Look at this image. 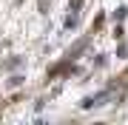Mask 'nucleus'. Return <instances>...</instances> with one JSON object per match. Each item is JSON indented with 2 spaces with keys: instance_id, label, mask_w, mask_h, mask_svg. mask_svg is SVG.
I'll list each match as a JSON object with an SVG mask.
<instances>
[{
  "instance_id": "obj_7",
  "label": "nucleus",
  "mask_w": 128,
  "mask_h": 125,
  "mask_svg": "<svg viewBox=\"0 0 128 125\" xmlns=\"http://www.w3.org/2000/svg\"><path fill=\"white\" fill-rule=\"evenodd\" d=\"M125 17H128V9H125V6H120V9L114 11V20L120 23V20H125Z\"/></svg>"
},
{
  "instance_id": "obj_11",
  "label": "nucleus",
  "mask_w": 128,
  "mask_h": 125,
  "mask_svg": "<svg viewBox=\"0 0 128 125\" xmlns=\"http://www.w3.org/2000/svg\"><path fill=\"white\" fill-rule=\"evenodd\" d=\"M105 63H108V60H105V54H100V57H97V60H94V65H97V68H102Z\"/></svg>"
},
{
  "instance_id": "obj_1",
  "label": "nucleus",
  "mask_w": 128,
  "mask_h": 125,
  "mask_svg": "<svg viewBox=\"0 0 128 125\" xmlns=\"http://www.w3.org/2000/svg\"><path fill=\"white\" fill-rule=\"evenodd\" d=\"M88 43H91V34H86V37H80V40H77V43H74V46L68 48V51H66V60H77V57L82 54V51L88 48Z\"/></svg>"
},
{
  "instance_id": "obj_5",
  "label": "nucleus",
  "mask_w": 128,
  "mask_h": 125,
  "mask_svg": "<svg viewBox=\"0 0 128 125\" xmlns=\"http://www.w3.org/2000/svg\"><path fill=\"white\" fill-rule=\"evenodd\" d=\"M102 26H105V14H97V17H94V23H91V34H97Z\"/></svg>"
},
{
  "instance_id": "obj_6",
  "label": "nucleus",
  "mask_w": 128,
  "mask_h": 125,
  "mask_svg": "<svg viewBox=\"0 0 128 125\" xmlns=\"http://www.w3.org/2000/svg\"><path fill=\"white\" fill-rule=\"evenodd\" d=\"M23 83H26V77H23V74H12V77H9V88H20Z\"/></svg>"
},
{
  "instance_id": "obj_3",
  "label": "nucleus",
  "mask_w": 128,
  "mask_h": 125,
  "mask_svg": "<svg viewBox=\"0 0 128 125\" xmlns=\"http://www.w3.org/2000/svg\"><path fill=\"white\" fill-rule=\"evenodd\" d=\"M125 88H128V68L122 71V74H117V77L108 83V91H111V94H114V91H125Z\"/></svg>"
},
{
  "instance_id": "obj_2",
  "label": "nucleus",
  "mask_w": 128,
  "mask_h": 125,
  "mask_svg": "<svg viewBox=\"0 0 128 125\" xmlns=\"http://www.w3.org/2000/svg\"><path fill=\"white\" fill-rule=\"evenodd\" d=\"M108 97H111V91H108V88H105V91L94 94V97H86V100L80 102V108H100V105H102V102L108 100Z\"/></svg>"
},
{
  "instance_id": "obj_8",
  "label": "nucleus",
  "mask_w": 128,
  "mask_h": 125,
  "mask_svg": "<svg viewBox=\"0 0 128 125\" xmlns=\"http://www.w3.org/2000/svg\"><path fill=\"white\" fill-rule=\"evenodd\" d=\"M20 63H23L20 57H12V60H6V63H3V68H17Z\"/></svg>"
},
{
  "instance_id": "obj_10",
  "label": "nucleus",
  "mask_w": 128,
  "mask_h": 125,
  "mask_svg": "<svg viewBox=\"0 0 128 125\" xmlns=\"http://www.w3.org/2000/svg\"><path fill=\"white\" fill-rule=\"evenodd\" d=\"M114 37H117V40H122V37H125V31H122V26H114Z\"/></svg>"
},
{
  "instance_id": "obj_9",
  "label": "nucleus",
  "mask_w": 128,
  "mask_h": 125,
  "mask_svg": "<svg viewBox=\"0 0 128 125\" xmlns=\"http://www.w3.org/2000/svg\"><path fill=\"white\" fill-rule=\"evenodd\" d=\"M80 9H82V0H71V3H68V11L71 14H77Z\"/></svg>"
},
{
  "instance_id": "obj_4",
  "label": "nucleus",
  "mask_w": 128,
  "mask_h": 125,
  "mask_svg": "<svg viewBox=\"0 0 128 125\" xmlns=\"http://www.w3.org/2000/svg\"><path fill=\"white\" fill-rule=\"evenodd\" d=\"M68 65H71V60H63V63H57V65H51V68H48V74H46V80H57V77H63V74H68Z\"/></svg>"
}]
</instances>
